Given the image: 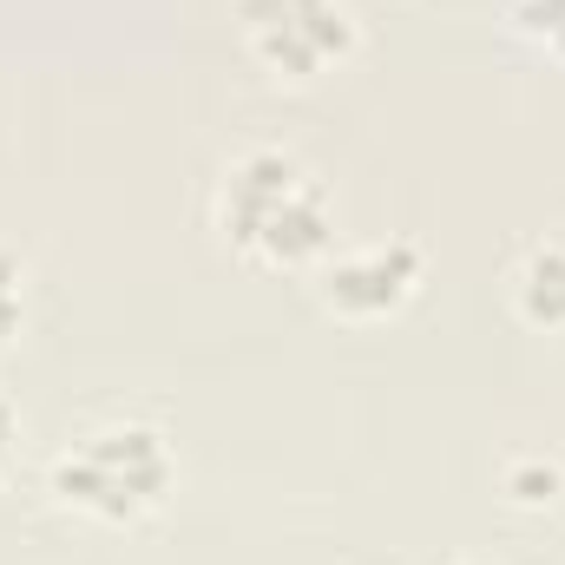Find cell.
Segmentation results:
<instances>
[{"label": "cell", "instance_id": "1", "mask_svg": "<svg viewBox=\"0 0 565 565\" xmlns=\"http://www.w3.org/2000/svg\"><path fill=\"white\" fill-rule=\"evenodd\" d=\"M217 231L257 270H309L335 250V198L316 164L282 145H250L217 178Z\"/></svg>", "mask_w": 565, "mask_h": 565}, {"label": "cell", "instance_id": "2", "mask_svg": "<svg viewBox=\"0 0 565 565\" xmlns=\"http://www.w3.org/2000/svg\"><path fill=\"white\" fill-rule=\"evenodd\" d=\"M171 487L178 447L151 422H99L46 460V493L93 526H132L171 500Z\"/></svg>", "mask_w": 565, "mask_h": 565}, {"label": "cell", "instance_id": "3", "mask_svg": "<svg viewBox=\"0 0 565 565\" xmlns=\"http://www.w3.org/2000/svg\"><path fill=\"white\" fill-rule=\"evenodd\" d=\"M231 13L250 60L270 66L277 79H322L362 40L349 0H231Z\"/></svg>", "mask_w": 565, "mask_h": 565}, {"label": "cell", "instance_id": "4", "mask_svg": "<svg viewBox=\"0 0 565 565\" xmlns=\"http://www.w3.org/2000/svg\"><path fill=\"white\" fill-rule=\"evenodd\" d=\"M422 277H427L422 244L415 237H382V244L329 250L316 264V296L342 322H382V316H395V309L415 302Z\"/></svg>", "mask_w": 565, "mask_h": 565}, {"label": "cell", "instance_id": "5", "mask_svg": "<svg viewBox=\"0 0 565 565\" xmlns=\"http://www.w3.org/2000/svg\"><path fill=\"white\" fill-rule=\"evenodd\" d=\"M513 309L533 329H565V237H540L513 270Z\"/></svg>", "mask_w": 565, "mask_h": 565}, {"label": "cell", "instance_id": "6", "mask_svg": "<svg viewBox=\"0 0 565 565\" xmlns=\"http://www.w3.org/2000/svg\"><path fill=\"white\" fill-rule=\"evenodd\" d=\"M500 487H507V500L513 507H559L565 500V460L559 454H513L507 460V473H500Z\"/></svg>", "mask_w": 565, "mask_h": 565}, {"label": "cell", "instance_id": "7", "mask_svg": "<svg viewBox=\"0 0 565 565\" xmlns=\"http://www.w3.org/2000/svg\"><path fill=\"white\" fill-rule=\"evenodd\" d=\"M507 20L520 26V40L565 60V0H507Z\"/></svg>", "mask_w": 565, "mask_h": 565}, {"label": "cell", "instance_id": "8", "mask_svg": "<svg viewBox=\"0 0 565 565\" xmlns=\"http://www.w3.org/2000/svg\"><path fill=\"white\" fill-rule=\"evenodd\" d=\"M20 322H26V264L20 250L0 244V349L20 335Z\"/></svg>", "mask_w": 565, "mask_h": 565}, {"label": "cell", "instance_id": "9", "mask_svg": "<svg viewBox=\"0 0 565 565\" xmlns=\"http://www.w3.org/2000/svg\"><path fill=\"white\" fill-rule=\"evenodd\" d=\"M13 447H20V415H13V402L0 395V473H7V460H13Z\"/></svg>", "mask_w": 565, "mask_h": 565}]
</instances>
